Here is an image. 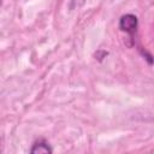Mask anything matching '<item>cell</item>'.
Instances as JSON below:
<instances>
[{"label":"cell","instance_id":"cell-2","mask_svg":"<svg viewBox=\"0 0 154 154\" xmlns=\"http://www.w3.org/2000/svg\"><path fill=\"white\" fill-rule=\"evenodd\" d=\"M52 152H53V150H52V148L49 147V144H48L46 141H43V140L36 141V142L34 143L32 148L30 149V153H31V154H51Z\"/></svg>","mask_w":154,"mask_h":154},{"label":"cell","instance_id":"cell-1","mask_svg":"<svg viewBox=\"0 0 154 154\" xmlns=\"http://www.w3.org/2000/svg\"><path fill=\"white\" fill-rule=\"evenodd\" d=\"M137 25H138V19L135 14L128 13L122 16L120 20H119V28L122 31H125L130 35V38L132 40V36L136 34L137 31Z\"/></svg>","mask_w":154,"mask_h":154}]
</instances>
